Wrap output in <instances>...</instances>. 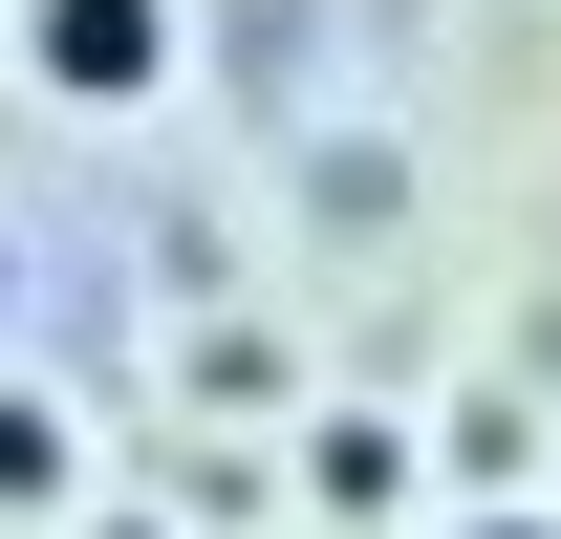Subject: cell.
I'll return each mask as SVG.
<instances>
[{
	"mask_svg": "<svg viewBox=\"0 0 561 539\" xmlns=\"http://www.w3.org/2000/svg\"><path fill=\"white\" fill-rule=\"evenodd\" d=\"M108 539H151V518H108Z\"/></svg>",
	"mask_w": 561,
	"mask_h": 539,
	"instance_id": "4",
	"label": "cell"
},
{
	"mask_svg": "<svg viewBox=\"0 0 561 539\" xmlns=\"http://www.w3.org/2000/svg\"><path fill=\"white\" fill-rule=\"evenodd\" d=\"M476 539H561V518H476Z\"/></svg>",
	"mask_w": 561,
	"mask_h": 539,
	"instance_id": "3",
	"label": "cell"
},
{
	"mask_svg": "<svg viewBox=\"0 0 561 539\" xmlns=\"http://www.w3.org/2000/svg\"><path fill=\"white\" fill-rule=\"evenodd\" d=\"M44 474H66V432H44V410L0 389V496H44Z\"/></svg>",
	"mask_w": 561,
	"mask_h": 539,
	"instance_id": "2",
	"label": "cell"
},
{
	"mask_svg": "<svg viewBox=\"0 0 561 539\" xmlns=\"http://www.w3.org/2000/svg\"><path fill=\"white\" fill-rule=\"evenodd\" d=\"M151 66H173V0H44V87L66 108H130Z\"/></svg>",
	"mask_w": 561,
	"mask_h": 539,
	"instance_id": "1",
	"label": "cell"
}]
</instances>
